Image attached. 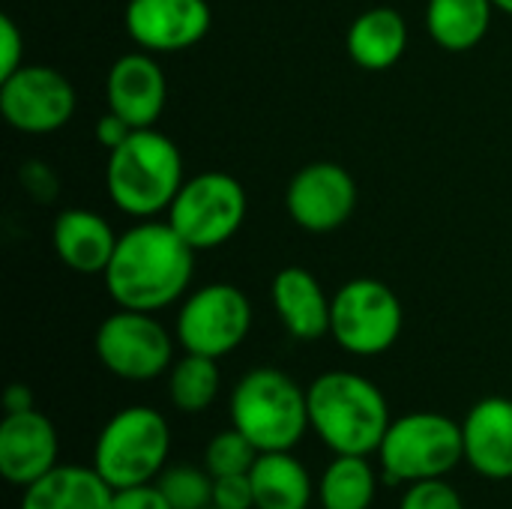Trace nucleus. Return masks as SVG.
Returning <instances> with one entry per match:
<instances>
[{
  "mask_svg": "<svg viewBox=\"0 0 512 509\" xmlns=\"http://www.w3.org/2000/svg\"><path fill=\"white\" fill-rule=\"evenodd\" d=\"M192 276L195 249L171 228L168 219H144L120 234L105 270V288L117 309L159 312L189 291Z\"/></svg>",
  "mask_w": 512,
  "mask_h": 509,
  "instance_id": "nucleus-1",
  "label": "nucleus"
},
{
  "mask_svg": "<svg viewBox=\"0 0 512 509\" xmlns=\"http://www.w3.org/2000/svg\"><path fill=\"white\" fill-rule=\"evenodd\" d=\"M309 426L333 456L378 453L393 417L378 384L357 372L333 369L306 387Z\"/></svg>",
  "mask_w": 512,
  "mask_h": 509,
  "instance_id": "nucleus-2",
  "label": "nucleus"
},
{
  "mask_svg": "<svg viewBox=\"0 0 512 509\" xmlns=\"http://www.w3.org/2000/svg\"><path fill=\"white\" fill-rule=\"evenodd\" d=\"M180 147L159 129H135L108 153L105 189L111 204L135 219L168 213L183 186Z\"/></svg>",
  "mask_w": 512,
  "mask_h": 509,
  "instance_id": "nucleus-3",
  "label": "nucleus"
},
{
  "mask_svg": "<svg viewBox=\"0 0 512 509\" xmlns=\"http://www.w3.org/2000/svg\"><path fill=\"white\" fill-rule=\"evenodd\" d=\"M228 417L231 426L258 447V453L294 450L312 429L306 390L291 375L270 366L249 369L234 384Z\"/></svg>",
  "mask_w": 512,
  "mask_h": 509,
  "instance_id": "nucleus-4",
  "label": "nucleus"
},
{
  "mask_svg": "<svg viewBox=\"0 0 512 509\" xmlns=\"http://www.w3.org/2000/svg\"><path fill=\"white\" fill-rule=\"evenodd\" d=\"M171 456V426L150 405H129L117 411L93 447V468L117 492L141 483H156L168 468Z\"/></svg>",
  "mask_w": 512,
  "mask_h": 509,
  "instance_id": "nucleus-5",
  "label": "nucleus"
},
{
  "mask_svg": "<svg viewBox=\"0 0 512 509\" xmlns=\"http://www.w3.org/2000/svg\"><path fill=\"white\" fill-rule=\"evenodd\" d=\"M384 483L411 486L420 480H441L465 462L462 423L438 411H414L396 417L378 447Z\"/></svg>",
  "mask_w": 512,
  "mask_h": 509,
  "instance_id": "nucleus-6",
  "label": "nucleus"
},
{
  "mask_svg": "<svg viewBox=\"0 0 512 509\" xmlns=\"http://www.w3.org/2000/svg\"><path fill=\"white\" fill-rule=\"evenodd\" d=\"M246 207V189L234 174L201 171L180 186L168 207V222L195 252H207L243 228Z\"/></svg>",
  "mask_w": 512,
  "mask_h": 509,
  "instance_id": "nucleus-7",
  "label": "nucleus"
},
{
  "mask_svg": "<svg viewBox=\"0 0 512 509\" xmlns=\"http://www.w3.org/2000/svg\"><path fill=\"white\" fill-rule=\"evenodd\" d=\"M402 303L381 279H351L333 297L330 336L354 357H378L402 336Z\"/></svg>",
  "mask_w": 512,
  "mask_h": 509,
  "instance_id": "nucleus-8",
  "label": "nucleus"
},
{
  "mask_svg": "<svg viewBox=\"0 0 512 509\" xmlns=\"http://www.w3.org/2000/svg\"><path fill=\"white\" fill-rule=\"evenodd\" d=\"M252 330V303L231 282H213L192 291L174 324V339L186 354L228 357L237 351Z\"/></svg>",
  "mask_w": 512,
  "mask_h": 509,
  "instance_id": "nucleus-9",
  "label": "nucleus"
},
{
  "mask_svg": "<svg viewBox=\"0 0 512 509\" xmlns=\"http://www.w3.org/2000/svg\"><path fill=\"white\" fill-rule=\"evenodd\" d=\"M99 363L120 381H156L174 366V342L153 312L117 309L93 339Z\"/></svg>",
  "mask_w": 512,
  "mask_h": 509,
  "instance_id": "nucleus-10",
  "label": "nucleus"
},
{
  "mask_svg": "<svg viewBox=\"0 0 512 509\" xmlns=\"http://www.w3.org/2000/svg\"><path fill=\"white\" fill-rule=\"evenodd\" d=\"M78 108L72 81L39 63H24L18 72L0 81V114L24 135H51L63 129Z\"/></svg>",
  "mask_w": 512,
  "mask_h": 509,
  "instance_id": "nucleus-11",
  "label": "nucleus"
},
{
  "mask_svg": "<svg viewBox=\"0 0 512 509\" xmlns=\"http://www.w3.org/2000/svg\"><path fill=\"white\" fill-rule=\"evenodd\" d=\"M288 216L312 234L342 228L357 207V183L339 162L303 165L285 189Z\"/></svg>",
  "mask_w": 512,
  "mask_h": 509,
  "instance_id": "nucleus-12",
  "label": "nucleus"
},
{
  "mask_svg": "<svg viewBox=\"0 0 512 509\" xmlns=\"http://www.w3.org/2000/svg\"><path fill=\"white\" fill-rule=\"evenodd\" d=\"M123 21L141 51L174 54L207 36L213 9L207 0H129Z\"/></svg>",
  "mask_w": 512,
  "mask_h": 509,
  "instance_id": "nucleus-13",
  "label": "nucleus"
},
{
  "mask_svg": "<svg viewBox=\"0 0 512 509\" xmlns=\"http://www.w3.org/2000/svg\"><path fill=\"white\" fill-rule=\"evenodd\" d=\"M60 438L54 423L36 408L6 414L0 423V474L6 483L27 489L57 468Z\"/></svg>",
  "mask_w": 512,
  "mask_h": 509,
  "instance_id": "nucleus-14",
  "label": "nucleus"
},
{
  "mask_svg": "<svg viewBox=\"0 0 512 509\" xmlns=\"http://www.w3.org/2000/svg\"><path fill=\"white\" fill-rule=\"evenodd\" d=\"M108 111L123 117L132 129H150L168 99V81L162 66L147 51L123 54L111 63L105 81Z\"/></svg>",
  "mask_w": 512,
  "mask_h": 509,
  "instance_id": "nucleus-15",
  "label": "nucleus"
},
{
  "mask_svg": "<svg viewBox=\"0 0 512 509\" xmlns=\"http://www.w3.org/2000/svg\"><path fill=\"white\" fill-rule=\"evenodd\" d=\"M462 441L474 474L495 483L512 480V399H480L462 420Z\"/></svg>",
  "mask_w": 512,
  "mask_h": 509,
  "instance_id": "nucleus-16",
  "label": "nucleus"
},
{
  "mask_svg": "<svg viewBox=\"0 0 512 509\" xmlns=\"http://www.w3.org/2000/svg\"><path fill=\"white\" fill-rule=\"evenodd\" d=\"M117 234L108 225L105 216L87 210V207H69L57 213L54 228H51V243L57 258L81 276H105L114 249H117Z\"/></svg>",
  "mask_w": 512,
  "mask_h": 509,
  "instance_id": "nucleus-17",
  "label": "nucleus"
},
{
  "mask_svg": "<svg viewBox=\"0 0 512 509\" xmlns=\"http://www.w3.org/2000/svg\"><path fill=\"white\" fill-rule=\"evenodd\" d=\"M273 309L282 327L300 342H318L330 333L333 297L306 267H282L273 276Z\"/></svg>",
  "mask_w": 512,
  "mask_h": 509,
  "instance_id": "nucleus-18",
  "label": "nucleus"
},
{
  "mask_svg": "<svg viewBox=\"0 0 512 509\" xmlns=\"http://www.w3.org/2000/svg\"><path fill=\"white\" fill-rule=\"evenodd\" d=\"M114 489L90 465H57L24 489L18 509H111Z\"/></svg>",
  "mask_w": 512,
  "mask_h": 509,
  "instance_id": "nucleus-19",
  "label": "nucleus"
},
{
  "mask_svg": "<svg viewBox=\"0 0 512 509\" xmlns=\"http://www.w3.org/2000/svg\"><path fill=\"white\" fill-rule=\"evenodd\" d=\"M348 57L372 72L390 69L402 60L408 48V24L402 12L390 6H375L357 15L345 36Z\"/></svg>",
  "mask_w": 512,
  "mask_h": 509,
  "instance_id": "nucleus-20",
  "label": "nucleus"
},
{
  "mask_svg": "<svg viewBox=\"0 0 512 509\" xmlns=\"http://www.w3.org/2000/svg\"><path fill=\"white\" fill-rule=\"evenodd\" d=\"M255 509H309L315 486L306 465L291 450L261 453L249 471Z\"/></svg>",
  "mask_w": 512,
  "mask_h": 509,
  "instance_id": "nucleus-21",
  "label": "nucleus"
},
{
  "mask_svg": "<svg viewBox=\"0 0 512 509\" xmlns=\"http://www.w3.org/2000/svg\"><path fill=\"white\" fill-rule=\"evenodd\" d=\"M492 9V0H429L426 30L444 51H471L486 39Z\"/></svg>",
  "mask_w": 512,
  "mask_h": 509,
  "instance_id": "nucleus-22",
  "label": "nucleus"
},
{
  "mask_svg": "<svg viewBox=\"0 0 512 509\" xmlns=\"http://www.w3.org/2000/svg\"><path fill=\"white\" fill-rule=\"evenodd\" d=\"M378 492V474L369 456H333L318 480L321 509H369Z\"/></svg>",
  "mask_w": 512,
  "mask_h": 509,
  "instance_id": "nucleus-23",
  "label": "nucleus"
},
{
  "mask_svg": "<svg viewBox=\"0 0 512 509\" xmlns=\"http://www.w3.org/2000/svg\"><path fill=\"white\" fill-rule=\"evenodd\" d=\"M219 363L204 354H183L168 369V396L171 405L183 414H201L207 411L219 396Z\"/></svg>",
  "mask_w": 512,
  "mask_h": 509,
  "instance_id": "nucleus-24",
  "label": "nucleus"
},
{
  "mask_svg": "<svg viewBox=\"0 0 512 509\" xmlns=\"http://www.w3.org/2000/svg\"><path fill=\"white\" fill-rule=\"evenodd\" d=\"M156 486L174 509H210L213 507V477L204 465H168Z\"/></svg>",
  "mask_w": 512,
  "mask_h": 509,
  "instance_id": "nucleus-25",
  "label": "nucleus"
},
{
  "mask_svg": "<svg viewBox=\"0 0 512 509\" xmlns=\"http://www.w3.org/2000/svg\"><path fill=\"white\" fill-rule=\"evenodd\" d=\"M258 447L243 435L237 432L234 426L213 435L204 447V468L210 471V477H231V474H249L255 459H258Z\"/></svg>",
  "mask_w": 512,
  "mask_h": 509,
  "instance_id": "nucleus-26",
  "label": "nucleus"
},
{
  "mask_svg": "<svg viewBox=\"0 0 512 509\" xmlns=\"http://www.w3.org/2000/svg\"><path fill=\"white\" fill-rule=\"evenodd\" d=\"M399 509H465V501L456 486L441 480H420L405 486V495L399 498Z\"/></svg>",
  "mask_w": 512,
  "mask_h": 509,
  "instance_id": "nucleus-27",
  "label": "nucleus"
},
{
  "mask_svg": "<svg viewBox=\"0 0 512 509\" xmlns=\"http://www.w3.org/2000/svg\"><path fill=\"white\" fill-rule=\"evenodd\" d=\"M18 180H21L24 192H27L33 201H39V204L54 201L57 192H60V180H57L54 168H51L48 162H42V159H27V162L18 168Z\"/></svg>",
  "mask_w": 512,
  "mask_h": 509,
  "instance_id": "nucleus-28",
  "label": "nucleus"
},
{
  "mask_svg": "<svg viewBox=\"0 0 512 509\" xmlns=\"http://www.w3.org/2000/svg\"><path fill=\"white\" fill-rule=\"evenodd\" d=\"M213 507L216 509H255V492L249 474H231L213 480Z\"/></svg>",
  "mask_w": 512,
  "mask_h": 509,
  "instance_id": "nucleus-29",
  "label": "nucleus"
},
{
  "mask_svg": "<svg viewBox=\"0 0 512 509\" xmlns=\"http://www.w3.org/2000/svg\"><path fill=\"white\" fill-rule=\"evenodd\" d=\"M24 66V36L9 15H0V81Z\"/></svg>",
  "mask_w": 512,
  "mask_h": 509,
  "instance_id": "nucleus-30",
  "label": "nucleus"
},
{
  "mask_svg": "<svg viewBox=\"0 0 512 509\" xmlns=\"http://www.w3.org/2000/svg\"><path fill=\"white\" fill-rule=\"evenodd\" d=\"M111 509H174L168 504V498L162 495V489L156 483H141V486H129V489H117Z\"/></svg>",
  "mask_w": 512,
  "mask_h": 509,
  "instance_id": "nucleus-31",
  "label": "nucleus"
},
{
  "mask_svg": "<svg viewBox=\"0 0 512 509\" xmlns=\"http://www.w3.org/2000/svg\"><path fill=\"white\" fill-rule=\"evenodd\" d=\"M93 132H96V141L111 153V150L120 147L135 129H132L123 117H117L114 111H108V114H102V117L96 120V129H93Z\"/></svg>",
  "mask_w": 512,
  "mask_h": 509,
  "instance_id": "nucleus-32",
  "label": "nucleus"
},
{
  "mask_svg": "<svg viewBox=\"0 0 512 509\" xmlns=\"http://www.w3.org/2000/svg\"><path fill=\"white\" fill-rule=\"evenodd\" d=\"M3 408L6 414H18V411H30L33 408V393L27 384H9L3 393Z\"/></svg>",
  "mask_w": 512,
  "mask_h": 509,
  "instance_id": "nucleus-33",
  "label": "nucleus"
},
{
  "mask_svg": "<svg viewBox=\"0 0 512 509\" xmlns=\"http://www.w3.org/2000/svg\"><path fill=\"white\" fill-rule=\"evenodd\" d=\"M495 3V9H504L507 15H512V0H492Z\"/></svg>",
  "mask_w": 512,
  "mask_h": 509,
  "instance_id": "nucleus-34",
  "label": "nucleus"
},
{
  "mask_svg": "<svg viewBox=\"0 0 512 509\" xmlns=\"http://www.w3.org/2000/svg\"><path fill=\"white\" fill-rule=\"evenodd\" d=\"M210 509H216V507H210Z\"/></svg>",
  "mask_w": 512,
  "mask_h": 509,
  "instance_id": "nucleus-35",
  "label": "nucleus"
}]
</instances>
